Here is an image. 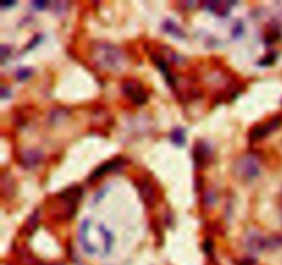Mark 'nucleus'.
I'll use <instances>...</instances> for the list:
<instances>
[{"instance_id": "nucleus-1", "label": "nucleus", "mask_w": 282, "mask_h": 265, "mask_svg": "<svg viewBox=\"0 0 282 265\" xmlns=\"http://www.w3.org/2000/svg\"><path fill=\"white\" fill-rule=\"evenodd\" d=\"M83 198V188L82 186H72L65 188L62 193L56 197V205L58 206V212L56 213V219L61 220H70L76 215L80 201Z\"/></svg>"}, {"instance_id": "nucleus-2", "label": "nucleus", "mask_w": 282, "mask_h": 265, "mask_svg": "<svg viewBox=\"0 0 282 265\" xmlns=\"http://www.w3.org/2000/svg\"><path fill=\"white\" fill-rule=\"evenodd\" d=\"M95 59L98 65L105 67L106 70H116L122 65V51L117 50L114 45L100 44L95 48Z\"/></svg>"}, {"instance_id": "nucleus-3", "label": "nucleus", "mask_w": 282, "mask_h": 265, "mask_svg": "<svg viewBox=\"0 0 282 265\" xmlns=\"http://www.w3.org/2000/svg\"><path fill=\"white\" fill-rule=\"evenodd\" d=\"M234 175L241 182L249 183L260 175L259 161L254 155H242L234 164Z\"/></svg>"}, {"instance_id": "nucleus-4", "label": "nucleus", "mask_w": 282, "mask_h": 265, "mask_svg": "<svg viewBox=\"0 0 282 265\" xmlns=\"http://www.w3.org/2000/svg\"><path fill=\"white\" fill-rule=\"evenodd\" d=\"M122 92L130 102L136 106L146 105L149 100V92L146 91V87L136 78L126 80L122 85Z\"/></svg>"}, {"instance_id": "nucleus-5", "label": "nucleus", "mask_w": 282, "mask_h": 265, "mask_svg": "<svg viewBox=\"0 0 282 265\" xmlns=\"http://www.w3.org/2000/svg\"><path fill=\"white\" fill-rule=\"evenodd\" d=\"M282 118L281 117H272L266 122L254 125L250 131H249V142H259L262 139L267 138L271 132L276 131L281 127Z\"/></svg>"}, {"instance_id": "nucleus-6", "label": "nucleus", "mask_w": 282, "mask_h": 265, "mask_svg": "<svg viewBox=\"0 0 282 265\" xmlns=\"http://www.w3.org/2000/svg\"><path fill=\"white\" fill-rule=\"evenodd\" d=\"M90 228H91V220L84 219L78 227V239L83 248L84 253H87L88 256H95V254H100V249L96 248V245L91 242V239H90Z\"/></svg>"}, {"instance_id": "nucleus-7", "label": "nucleus", "mask_w": 282, "mask_h": 265, "mask_svg": "<svg viewBox=\"0 0 282 265\" xmlns=\"http://www.w3.org/2000/svg\"><path fill=\"white\" fill-rule=\"evenodd\" d=\"M210 158H212V150H210V144L205 143L202 140H198L193 150V161L196 168L204 169L205 166L210 164Z\"/></svg>"}, {"instance_id": "nucleus-8", "label": "nucleus", "mask_w": 282, "mask_h": 265, "mask_svg": "<svg viewBox=\"0 0 282 265\" xmlns=\"http://www.w3.org/2000/svg\"><path fill=\"white\" fill-rule=\"evenodd\" d=\"M126 165V160L122 158V157H117L114 160L112 161H108L105 164H102L100 165L96 169H95L92 173H91V176L88 177V183H94L96 180H100V177H104L106 173H109V172H114L117 171L118 168H122V166Z\"/></svg>"}, {"instance_id": "nucleus-9", "label": "nucleus", "mask_w": 282, "mask_h": 265, "mask_svg": "<svg viewBox=\"0 0 282 265\" xmlns=\"http://www.w3.org/2000/svg\"><path fill=\"white\" fill-rule=\"evenodd\" d=\"M238 1H205L204 8L216 17L226 18Z\"/></svg>"}, {"instance_id": "nucleus-10", "label": "nucleus", "mask_w": 282, "mask_h": 265, "mask_svg": "<svg viewBox=\"0 0 282 265\" xmlns=\"http://www.w3.org/2000/svg\"><path fill=\"white\" fill-rule=\"evenodd\" d=\"M152 61H153V63H156L157 69L162 73L166 84H168L171 88H174L175 84H176V78H175L174 73H172V70L170 69V63H168L166 56L160 55V54H153V55H152Z\"/></svg>"}, {"instance_id": "nucleus-11", "label": "nucleus", "mask_w": 282, "mask_h": 265, "mask_svg": "<svg viewBox=\"0 0 282 265\" xmlns=\"http://www.w3.org/2000/svg\"><path fill=\"white\" fill-rule=\"evenodd\" d=\"M138 188L139 194H140L144 204L148 205L149 208H153L157 204V194H156V188L153 186V183L149 182L148 179H144L138 186Z\"/></svg>"}, {"instance_id": "nucleus-12", "label": "nucleus", "mask_w": 282, "mask_h": 265, "mask_svg": "<svg viewBox=\"0 0 282 265\" xmlns=\"http://www.w3.org/2000/svg\"><path fill=\"white\" fill-rule=\"evenodd\" d=\"M43 158V153L40 150L30 149L24 151L22 157H21V162L26 169H32L34 166L39 164L40 161Z\"/></svg>"}, {"instance_id": "nucleus-13", "label": "nucleus", "mask_w": 282, "mask_h": 265, "mask_svg": "<svg viewBox=\"0 0 282 265\" xmlns=\"http://www.w3.org/2000/svg\"><path fill=\"white\" fill-rule=\"evenodd\" d=\"M100 235H102V241H104V257L109 256L113 249V245H114V235L110 230H108L104 224H100L98 227Z\"/></svg>"}, {"instance_id": "nucleus-14", "label": "nucleus", "mask_w": 282, "mask_h": 265, "mask_svg": "<svg viewBox=\"0 0 282 265\" xmlns=\"http://www.w3.org/2000/svg\"><path fill=\"white\" fill-rule=\"evenodd\" d=\"M162 30H164L166 33L171 34L172 37H175V39H179V40L186 39V33L183 32V29L180 28L175 21L170 19V18L162 22Z\"/></svg>"}, {"instance_id": "nucleus-15", "label": "nucleus", "mask_w": 282, "mask_h": 265, "mask_svg": "<svg viewBox=\"0 0 282 265\" xmlns=\"http://www.w3.org/2000/svg\"><path fill=\"white\" fill-rule=\"evenodd\" d=\"M170 140L175 144L176 147H183L186 144V129L182 127L174 128L170 133Z\"/></svg>"}, {"instance_id": "nucleus-16", "label": "nucleus", "mask_w": 282, "mask_h": 265, "mask_svg": "<svg viewBox=\"0 0 282 265\" xmlns=\"http://www.w3.org/2000/svg\"><path fill=\"white\" fill-rule=\"evenodd\" d=\"M32 74H34L32 67H18V70L16 72V77L18 81H26L28 78L32 77Z\"/></svg>"}, {"instance_id": "nucleus-17", "label": "nucleus", "mask_w": 282, "mask_h": 265, "mask_svg": "<svg viewBox=\"0 0 282 265\" xmlns=\"http://www.w3.org/2000/svg\"><path fill=\"white\" fill-rule=\"evenodd\" d=\"M276 52H270L268 55L263 56V59H260V61L258 62V65H259V66H271V65L276 62Z\"/></svg>"}, {"instance_id": "nucleus-18", "label": "nucleus", "mask_w": 282, "mask_h": 265, "mask_svg": "<svg viewBox=\"0 0 282 265\" xmlns=\"http://www.w3.org/2000/svg\"><path fill=\"white\" fill-rule=\"evenodd\" d=\"M232 37H234V39H240V37L242 36V34H244V23L241 22V21H237V22H236V25L232 26Z\"/></svg>"}, {"instance_id": "nucleus-19", "label": "nucleus", "mask_w": 282, "mask_h": 265, "mask_svg": "<svg viewBox=\"0 0 282 265\" xmlns=\"http://www.w3.org/2000/svg\"><path fill=\"white\" fill-rule=\"evenodd\" d=\"M48 3L50 1H46V0H34V1H32V7L36 10H44L48 7Z\"/></svg>"}, {"instance_id": "nucleus-20", "label": "nucleus", "mask_w": 282, "mask_h": 265, "mask_svg": "<svg viewBox=\"0 0 282 265\" xmlns=\"http://www.w3.org/2000/svg\"><path fill=\"white\" fill-rule=\"evenodd\" d=\"M0 96H2V99L4 100L7 98H12V89L7 88L6 85H3L2 89H0Z\"/></svg>"}, {"instance_id": "nucleus-21", "label": "nucleus", "mask_w": 282, "mask_h": 265, "mask_svg": "<svg viewBox=\"0 0 282 265\" xmlns=\"http://www.w3.org/2000/svg\"><path fill=\"white\" fill-rule=\"evenodd\" d=\"M40 41H42V34H36V36H34V40L32 39V41H30L28 45H26V51L34 48V45L39 44Z\"/></svg>"}, {"instance_id": "nucleus-22", "label": "nucleus", "mask_w": 282, "mask_h": 265, "mask_svg": "<svg viewBox=\"0 0 282 265\" xmlns=\"http://www.w3.org/2000/svg\"><path fill=\"white\" fill-rule=\"evenodd\" d=\"M0 51H2V63H4L7 56H8V48H7V45H2V47H0Z\"/></svg>"}, {"instance_id": "nucleus-23", "label": "nucleus", "mask_w": 282, "mask_h": 265, "mask_svg": "<svg viewBox=\"0 0 282 265\" xmlns=\"http://www.w3.org/2000/svg\"><path fill=\"white\" fill-rule=\"evenodd\" d=\"M16 4H17V1H14V0H12V1H2V3H0V7H2V8H7V7H14Z\"/></svg>"}, {"instance_id": "nucleus-24", "label": "nucleus", "mask_w": 282, "mask_h": 265, "mask_svg": "<svg viewBox=\"0 0 282 265\" xmlns=\"http://www.w3.org/2000/svg\"><path fill=\"white\" fill-rule=\"evenodd\" d=\"M241 265H254V261H252V260L248 259V260H244L242 264H241Z\"/></svg>"}, {"instance_id": "nucleus-25", "label": "nucleus", "mask_w": 282, "mask_h": 265, "mask_svg": "<svg viewBox=\"0 0 282 265\" xmlns=\"http://www.w3.org/2000/svg\"><path fill=\"white\" fill-rule=\"evenodd\" d=\"M281 210H282V195H281Z\"/></svg>"}]
</instances>
